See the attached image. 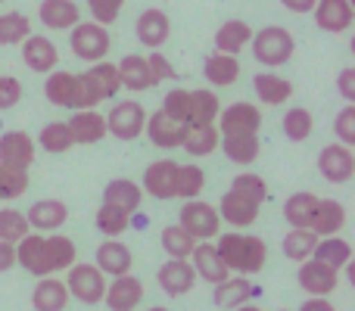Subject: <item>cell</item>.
I'll return each mask as SVG.
<instances>
[{"mask_svg":"<svg viewBox=\"0 0 355 311\" xmlns=\"http://www.w3.org/2000/svg\"><path fill=\"white\" fill-rule=\"evenodd\" d=\"M318 199L321 196H315V193H293L287 202H284V218H287V224L290 227H309L312 224V215H315V208H318Z\"/></svg>","mask_w":355,"mask_h":311,"instance_id":"cell-38","label":"cell"},{"mask_svg":"<svg viewBox=\"0 0 355 311\" xmlns=\"http://www.w3.org/2000/svg\"><path fill=\"white\" fill-rule=\"evenodd\" d=\"M94 224H97V231L103 233V237H122V233L128 231V224H131V215L122 212L119 206L100 202L97 215H94Z\"/></svg>","mask_w":355,"mask_h":311,"instance_id":"cell-41","label":"cell"},{"mask_svg":"<svg viewBox=\"0 0 355 311\" xmlns=\"http://www.w3.org/2000/svg\"><path fill=\"white\" fill-rule=\"evenodd\" d=\"M252 283H250V277H243V274H237V277H231L227 274L221 283H215V305L218 308H237V305H246V302L252 299Z\"/></svg>","mask_w":355,"mask_h":311,"instance_id":"cell-33","label":"cell"},{"mask_svg":"<svg viewBox=\"0 0 355 311\" xmlns=\"http://www.w3.org/2000/svg\"><path fill=\"white\" fill-rule=\"evenodd\" d=\"M252 91H256L259 103L265 106H281L293 97V85L287 78H281L277 72H259L252 78Z\"/></svg>","mask_w":355,"mask_h":311,"instance_id":"cell-32","label":"cell"},{"mask_svg":"<svg viewBox=\"0 0 355 311\" xmlns=\"http://www.w3.org/2000/svg\"><path fill=\"white\" fill-rule=\"evenodd\" d=\"M103 299L110 311H135L144 302V283L131 274L112 277V283H106Z\"/></svg>","mask_w":355,"mask_h":311,"instance_id":"cell-18","label":"cell"},{"mask_svg":"<svg viewBox=\"0 0 355 311\" xmlns=\"http://www.w3.org/2000/svg\"><path fill=\"white\" fill-rule=\"evenodd\" d=\"M78 262V249L69 237L56 233V237H44V233H25L16 243V265L25 268L35 277H50L60 274V271H69Z\"/></svg>","mask_w":355,"mask_h":311,"instance_id":"cell-1","label":"cell"},{"mask_svg":"<svg viewBox=\"0 0 355 311\" xmlns=\"http://www.w3.org/2000/svg\"><path fill=\"white\" fill-rule=\"evenodd\" d=\"M135 31H137V41H141L144 47L159 50L162 44L168 41V35H172V22H168L166 12L153 6V10H144V12H141V19H137Z\"/></svg>","mask_w":355,"mask_h":311,"instance_id":"cell-23","label":"cell"},{"mask_svg":"<svg viewBox=\"0 0 355 311\" xmlns=\"http://www.w3.org/2000/svg\"><path fill=\"white\" fill-rule=\"evenodd\" d=\"M231 311H262L259 305H250V302H246V305H237V308H231Z\"/></svg>","mask_w":355,"mask_h":311,"instance_id":"cell-58","label":"cell"},{"mask_svg":"<svg viewBox=\"0 0 355 311\" xmlns=\"http://www.w3.org/2000/svg\"><path fill=\"white\" fill-rule=\"evenodd\" d=\"M218 97L209 87H196L190 91V109H187V128H196V125H215L218 118Z\"/></svg>","mask_w":355,"mask_h":311,"instance_id":"cell-35","label":"cell"},{"mask_svg":"<svg viewBox=\"0 0 355 311\" xmlns=\"http://www.w3.org/2000/svg\"><path fill=\"white\" fill-rule=\"evenodd\" d=\"M252 41V25L243 19H227L218 31H215V50L218 53H231L237 56L240 50H246Z\"/></svg>","mask_w":355,"mask_h":311,"instance_id":"cell-31","label":"cell"},{"mask_svg":"<svg viewBox=\"0 0 355 311\" xmlns=\"http://www.w3.org/2000/svg\"><path fill=\"white\" fill-rule=\"evenodd\" d=\"M300 311H337V308H334L331 302H327V296H312V299L302 302Z\"/></svg>","mask_w":355,"mask_h":311,"instance_id":"cell-56","label":"cell"},{"mask_svg":"<svg viewBox=\"0 0 355 311\" xmlns=\"http://www.w3.org/2000/svg\"><path fill=\"white\" fill-rule=\"evenodd\" d=\"M37 143H41L47 153L60 156V153H69V150L75 147L72 141V131H69L66 122H50L41 128V134H37Z\"/></svg>","mask_w":355,"mask_h":311,"instance_id":"cell-43","label":"cell"},{"mask_svg":"<svg viewBox=\"0 0 355 311\" xmlns=\"http://www.w3.org/2000/svg\"><path fill=\"white\" fill-rule=\"evenodd\" d=\"M268 199V184L265 177L243 171L231 181V187L225 190L218 202V218L225 224H231L234 231H243V227L256 224L259 212H262V202Z\"/></svg>","mask_w":355,"mask_h":311,"instance_id":"cell-2","label":"cell"},{"mask_svg":"<svg viewBox=\"0 0 355 311\" xmlns=\"http://www.w3.org/2000/svg\"><path fill=\"white\" fill-rule=\"evenodd\" d=\"M147 311H168V308H162V305H153V308H147Z\"/></svg>","mask_w":355,"mask_h":311,"instance_id":"cell-59","label":"cell"},{"mask_svg":"<svg viewBox=\"0 0 355 311\" xmlns=\"http://www.w3.org/2000/svg\"><path fill=\"white\" fill-rule=\"evenodd\" d=\"M66 125H69V131H72V141L81 143V147L100 143L106 137V118L94 109H75Z\"/></svg>","mask_w":355,"mask_h":311,"instance_id":"cell-24","label":"cell"},{"mask_svg":"<svg viewBox=\"0 0 355 311\" xmlns=\"http://www.w3.org/2000/svg\"><path fill=\"white\" fill-rule=\"evenodd\" d=\"M144 125H147V109L137 100H122L106 116V131L119 141H137L144 134Z\"/></svg>","mask_w":355,"mask_h":311,"instance_id":"cell-9","label":"cell"},{"mask_svg":"<svg viewBox=\"0 0 355 311\" xmlns=\"http://www.w3.org/2000/svg\"><path fill=\"white\" fill-rule=\"evenodd\" d=\"M190 265H193L196 277H202L206 283H221L231 271H227V265L218 258V252H215V243L212 240H200V243L193 246V252H190Z\"/></svg>","mask_w":355,"mask_h":311,"instance_id":"cell-22","label":"cell"},{"mask_svg":"<svg viewBox=\"0 0 355 311\" xmlns=\"http://www.w3.org/2000/svg\"><path fill=\"white\" fill-rule=\"evenodd\" d=\"M116 72H119V85L128 87V91H150V87H156L153 75H150V66H147V56H141V53L122 56Z\"/></svg>","mask_w":355,"mask_h":311,"instance_id":"cell-27","label":"cell"},{"mask_svg":"<svg viewBox=\"0 0 355 311\" xmlns=\"http://www.w3.org/2000/svg\"><path fill=\"white\" fill-rule=\"evenodd\" d=\"M337 87H340V94H343V100L355 103V69L352 66L337 75Z\"/></svg>","mask_w":355,"mask_h":311,"instance_id":"cell-54","label":"cell"},{"mask_svg":"<svg viewBox=\"0 0 355 311\" xmlns=\"http://www.w3.org/2000/svg\"><path fill=\"white\" fill-rule=\"evenodd\" d=\"M19 100H22V81L16 75H0V112L19 106Z\"/></svg>","mask_w":355,"mask_h":311,"instance_id":"cell-52","label":"cell"},{"mask_svg":"<svg viewBox=\"0 0 355 311\" xmlns=\"http://www.w3.org/2000/svg\"><path fill=\"white\" fill-rule=\"evenodd\" d=\"M31 231L37 233H56L69 221V206L62 199H37L35 206L25 212Z\"/></svg>","mask_w":355,"mask_h":311,"instance_id":"cell-17","label":"cell"},{"mask_svg":"<svg viewBox=\"0 0 355 311\" xmlns=\"http://www.w3.org/2000/svg\"><path fill=\"white\" fill-rule=\"evenodd\" d=\"M69 305V290L66 281L50 277H37V287L31 290V308L35 311H66Z\"/></svg>","mask_w":355,"mask_h":311,"instance_id":"cell-26","label":"cell"},{"mask_svg":"<svg viewBox=\"0 0 355 311\" xmlns=\"http://www.w3.org/2000/svg\"><path fill=\"white\" fill-rule=\"evenodd\" d=\"M69 299H78L81 305H97L106 293V274L91 262H75L66 277Z\"/></svg>","mask_w":355,"mask_h":311,"instance_id":"cell-7","label":"cell"},{"mask_svg":"<svg viewBox=\"0 0 355 311\" xmlns=\"http://www.w3.org/2000/svg\"><path fill=\"white\" fill-rule=\"evenodd\" d=\"M94 265H97L106 277H122V274H131L135 256H131V249L122 243V240H106V243L97 246Z\"/></svg>","mask_w":355,"mask_h":311,"instance_id":"cell-21","label":"cell"},{"mask_svg":"<svg viewBox=\"0 0 355 311\" xmlns=\"http://www.w3.org/2000/svg\"><path fill=\"white\" fill-rule=\"evenodd\" d=\"M312 258L343 271V268H349V262H352V246L346 243L343 237H337V233H334V237H318V243H315V249H312Z\"/></svg>","mask_w":355,"mask_h":311,"instance_id":"cell-36","label":"cell"},{"mask_svg":"<svg viewBox=\"0 0 355 311\" xmlns=\"http://www.w3.org/2000/svg\"><path fill=\"white\" fill-rule=\"evenodd\" d=\"M218 147L234 165H252L262 153L259 134H218Z\"/></svg>","mask_w":355,"mask_h":311,"instance_id":"cell-34","label":"cell"},{"mask_svg":"<svg viewBox=\"0 0 355 311\" xmlns=\"http://www.w3.org/2000/svg\"><path fill=\"white\" fill-rule=\"evenodd\" d=\"M31 35V19L25 12H0V44L12 47Z\"/></svg>","mask_w":355,"mask_h":311,"instance_id":"cell-45","label":"cell"},{"mask_svg":"<svg viewBox=\"0 0 355 311\" xmlns=\"http://www.w3.org/2000/svg\"><path fill=\"white\" fill-rule=\"evenodd\" d=\"M44 97L53 106H62V109H75V75L72 72H47V81H44Z\"/></svg>","mask_w":355,"mask_h":311,"instance_id":"cell-37","label":"cell"},{"mask_svg":"<svg viewBox=\"0 0 355 311\" xmlns=\"http://www.w3.org/2000/svg\"><path fill=\"white\" fill-rule=\"evenodd\" d=\"M25 190H28V171H19V168H10V165H0V202L19 199Z\"/></svg>","mask_w":355,"mask_h":311,"instance_id":"cell-47","label":"cell"},{"mask_svg":"<svg viewBox=\"0 0 355 311\" xmlns=\"http://www.w3.org/2000/svg\"><path fill=\"white\" fill-rule=\"evenodd\" d=\"M178 165L175 159H159V162L147 165V171H144V187L153 199H178Z\"/></svg>","mask_w":355,"mask_h":311,"instance_id":"cell-14","label":"cell"},{"mask_svg":"<svg viewBox=\"0 0 355 311\" xmlns=\"http://www.w3.org/2000/svg\"><path fill=\"white\" fill-rule=\"evenodd\" d=\"M0 3H3V0H0Z\"/></svg>","mask_w":355,"mask_h":311,"instance_id":"cell-60","label":"cell"},{"mask_svg":"<svg viewBox=\"0 0 355 311\" xmlns=\"http://www.w3.org/2000/svg\"><path fill=\"white\" fill-rule=\"evenodd\" d=\"M122 91L119 72L112 62H94L87 72L75 75V109H94L103 100L116 97Z\"/></svg>","mask_w":355,"mask_h":311,"instance_id":"cell-4","label":"cell"},{"mask_svg":"<svg viewBox=\"0 0 355 311\" xmlns=\"http://www.w3.org/2000/svg\"><path fill=\"white\" fill-rule=\"evenodd\" d=\"M16 268V243H6V240H0V274L3 271Z\"/></svg>","mask_w":355,"mask_h":311,"instance_id":"cell-55","label":"cell"},{"mask_svg":"<svg viewBox=\"0 0 355 311\" xmlns=\"http://www.w3.org/2000/svg\"><path fill=\"white\" fill-rule=\"evenodd\" d=\"M22 60H25V66H28L31 72L47 75V72H53L56 62H60V50H56V44L50 41V37L28 35L22 41Z\"/></svg>","mask_w":355,"mask_h":311,"instance_id":"cell-20","label":"cell"},{"mask_svg":"<svg viewBox=\"0 0 355 311\" xmlns=\"http://www.w3.org/2000/svg\"><path fill=\"white\" fill-rule=\"evenodd\" d=\"M215 128H218V134H259L262 112H259L256 103H246V100L221 106L218 118H215Z\"/></svg>","mask_w":355,"mask_h":311,"instance_id":"cell-10","label":"cell"},{"mask_svg":"<svg viewBox=\"0 0 355 311\" xmlns=\"http://www.w3.org/2000/svg\"><path fill=\"white\" fill-rule=\"evenodd\" d=\"M346 227V206L340 199H318V208L312 215L309 231H315L318 237H334Z\"/></svg>","mask_w":355,"mask_h":311,"instance_id":"cell-29","label":"cell"},{"mask_svg":"<svg viewBox=\"0 0 355 311\" xmlns=\"http://www.w3.org/2000/svg\"><path fill=\"white\" fill-rule=\"evenodd\" d=\"M318 0H281V6H287L290 12H312V6Z\"/></svg>","mask_w":355,"mask_h":311,"instance_id":"cell-57","label":"cell"},{"mask_svg":"<svg viewBox=\"0 0 355 311\" xmlns=\"http://www.w3.org/2000/svg\"><path fill=\"white\" fill-rule=\"evenodd\" d=\"M215 252L218 258L227 265V271H237V274L250 277L259 274L268 262V246L262 237H250L243 231H227L225 237L215 240Z\"/></svg>","mask_w":355,"mask_h":311,"instance_id":"cell-3","label":"cell"},{"mask_svg":"<svg viewBox=\"0 0 355 311\" xmlns=\"http://www.w3.org/2000/svg\"><path fill=\"white\" fill-rule=\"evenodd\" d=\"M334 134L340 137L337 143H346V147H355V106H343L337 112V122H334Z\"/></svg>","mask_w":355,"mask_h":311,"instance_id":"cell-50","label":"cell"},{"mask_svg":"<svg viewBox=\"0 0 355 311\" xmlns=\"http://www.w3.org/2000/svg\"><path fill=\"white\" fill-rule=\"evenodd\" d=\"M31 162H35V141H31V134H25V131L0 134V165L28 171Z\"/></svg>","mask_w":355,"mask_h":311,"instance_id":"cell-16","label":"cell"},{"mask_svg":"<svg viewBox=\"0 0 355 311\" xmlns=\"http://www.w3.org/2000/svg\"><path fill=\"white\" fill-rule=\"evenodd\" d=\"M144 134L150 137V143H153V147L175 150V147H181L184 134H187V125H184V122H175V118H168L166 112L159 109V112H153V116H147Z\"/></svg>","mask_w":355,"mask_h":311,"instance_id":"cell-19","label":"cell"},{"mask_svg":"<svg viewBox=\"0 0 355 311\" xmlns=\"http://www.w3.org/2000/svg\"><path fill=\"white\" fill-rule=\"evenodd\" d=\"M315 243H318V233L315 231H309V227H290V233L284 237L281 249L290 262H306V258H312Z\"/></svg>","mask_w":355,"mask_h":311,"instance_id":"cell-39","label":"cell"},{"mask_svg":"<svg viewBox=\"0 0 355 311\" xmlns=\"http://www.w3.org/2000/svg\"><path fill=\"white\" fill-rule=\"evenodd\" d=\"M125 0H87V10H91L94 22L100 25H112L119 19V12H122Z\"/></svg>","mask_w":355,"mask_h":311,"instance_id":"cell-51","label":"cell"},{"mask_svg":"<svg viewBox=\"0 0 355 311\" xmlns=\"http://www.w3.org/2000/svg\"><path fill=\"white\" fill-rule=\"evenodd\" d=\"M178 224H181L184 231H187L190 237L196 240V243H200V240L218 237V231H221L218 208L209 206V202H202V199H187V202H184Z\"/></svg>","mask_w":355,"mask_h":311,"instance_id":"cell-8","label":"cell"},{"mask_svg":"<svg viewBox=\"0 0 355 311\" xmlns=\"http://www.w3.org/2000/svg\"><path fill=\"white\" fill-rule=\"evenodd\" d=\"M312 16L321 31H327V35H343L355 22V6H352V0H318V3L312 6Z\"/></svg>","mask_w":355,"mask_h":311,"instance_id":"cell-13","label":"cell"},{"mask_svg":"<svg viewBox=\"0 0 355 311\" xmlns=\"http://www.w3.org/2000/svg\"><path fill=\"white\" fill-rule=\"evenodd\" d=\"M37 16L50 31H69L72 25L81 22V10L75 0H41Z\"/></svg>","mask_w":355,"mask_h":311,"instance_id":"cell-25","label":"cell"},{"mask_svg":"<svg viewBox=\"0 0 355 311\" xmlns=\"http://www.w3.org/2000/svg\"><path fill=\"white\" fill-rule=\"evenodd\" d=\"M181 147L187 150L190 156H209L218 150V128L215 125H196V128H187Z\"/></svg>","mask_w":355,"mask_h":311,"instance_id":"cell-40","label":"cell"},{"mask_svg":"<svg viewBox=\"0 0 355 311\" xmlns=\"http://www.w3.org/2000/svg\"><path fill=\"white\" fill-rule=\"evenodd\" d=\"M69 47H72V53L78 56V60L100 62V60H106V53H110L112 37H110V31H106V25L78 22L69 28Z\"/></svg>","mask_w":355,"mask_h":311,"instance_id":"cell-6","label":"cell"},{"mask_svg":"<svg viewBox=\"0 0 355 311\" xmlns=\"http://www.w3.org/2000/svg\"><path fill=\"white\" fill-rule=\"evenodd\" d=\"M31 227H28V221H25V212H19V208H0V240L19 243Z\"/></svg>","mask_w":355,"mask_h":311,"instance_id":"cell-48","label":"cell"},{"mask_svg":"<svg viewBox=\"0 0 355 311\" xmlns=\"http://www.w3.org/2000/svg\"><path fill=\"white\" fill-rule=\"evenodd\" d=\"M250 50H252V56H256V62H262L265 69H277L293 60L296 41L284 25H265V28L252 31Z\"/></svg>","mask_w":355,"mask_h":311,"instance_id":"cell-5","label":"cell"},{"mask_svg":"<svg viewBox=\"0 0 355 311\" xmlns=\"http://www.w3.org/2000/svg\"><path fill=\"white\" fill-rule=\"evenodd\" d=\"M281 311H284V308H281Z\"/></svg>","mask_w":355,"mask_h":311,"instance_id":"cell-61","label":"cell"},{"mask_svg":"<svg viewBox=\"0 0 355 311\" xmlns=\"http://www.w3.org/2000/svg\"><path fill=\"white\" fill-rule=\"evenodd\" d=\"M296 283H300L309 296H331L334 290L340 287V271L318 262V258H306V262H300Z\"/></svg>","mask_w":355,"mask_h":311,"instance_id":"cell-12","label":"cell"},{"mask_svg":"<svg viewBox=\"0 0 355 311\" xmlns=\"http://www.w3.org/2000/svg\"><path fill=\"white\" fill-rule=\"evenodd\" d=\"M156 281H159L162 293L172 296V299H181L190 290L196 287V271L187 258H168L159 271H156Z\"/></svg>","mask_w":355,"mask_h":311,"instance_id":"cell-15","label":"cell"},{"mask_svg":"<svg viewBox=\"0 0 355 311\" xmlns=\"http://www.w3.org/2000/svg\"><path fill=\"white\" fill-rule=\"evenodd\" d=\"M141 199H144V190H141V184H135L131 177H112L103 187V202L119 206L128 215H135L137 208H141Z\"/></svg>","mask_w":355,"mask_h":311,"instance_id":"cell-30","label":"cell"},{"mask_svg":"<svg viewBox=\"0 0 355 311\" xmlns=\"http://www.w3.org/2000/svg\"><path fill=\"white\" fill-rule=\"evenodd\" d=\"M312 128H315V118L306 106H293L290 112H284V134H287V141H293V143L309 141Z\"/></svg>","mask_w":355,"mask_h":311,"instance_id":"cell-44","label":"cell"},{"mask_svg":"<svg viewBox=\"0 0 355 311\" xmlns=\"http://www.w3.org/2000/svg\"><path fill=\"white\" fill-rule=\"evenodd\" d=\"M202 78L209 81L212 87H231L234 81L240 78V62L237 56L231 53H209L206 60H202Z\"/></svg>","mask_w":355,"mask_h":311,"instance_id":"cell-28","label":"cell"},{"mask_svg":"<svg viewBox=\"0 0 355 311\" xmlns=\"http://www.w3.org/2000/svg\"><path fill=\"white\" fill-rule=\"evenodd\" d=\"M147 66H150V75H153V81H156V85H159V81L175 78V69H172V62H168L166 56L159 53V50H150V56H147Z\"/></svg>","mask_w":355,"mask_h":311,"instance_id":"cell-53","label":"cell"},{"mask_svg":"<svg viewBox=\"0 0 355 311\" xmlns=\"http://www.w3.org/2000/svg\"><path fill=\"white\" fill-rule=\"evenodd\" d=\"M159 243H162V249H166L168 258H190V252H193L196 240L190 237V233L184 231L181 224H168V227H162Z\"/></svg>","mask_w":355,"mask_h":311,"instance_id":"cell-42","label":"cell"},{"mask_svg":"<svg viewBox=\"0 0 355 311\" xmlns=\"http://www.w3.org/2000/svg\"><path fill=\"white\" fill-rule=\"evenodd\" d=\"M187 109H190V91L187 87H172L166 94V100H162V112L168 118H175V122L187 125Z\"/></svg>","mask_w":355,"mask_h":311,"instance_id":"cell-49","label":"cell"},{"mask_svg":"<svg viewBox=\"0 0 355 311\" xmlns=\"http://www.w3.org/2000/svg\"><path fill=\"white\" fill-rule=\"evenodd\" d=\"M202 187H206V171L200 165H178V199H196Z\"/></svg>","mask_w":355,"mask_h":311,"instance_id":"cell-46","label":"cell"},{"mask_svg":"<svg viewBox=\"0 0 355 311\" xmlns=\"http://www.w3.org/2000/svg\"><path fill=\"white\" fill-rule=\"evenodd\" d=\"M318 171L327 184H349L355 175V153L346 143H327L318 153Z\"/></svg>","mask_w":355,"mask_h":311,"instance_id":"cell-11","label":"cell"}]
</instances>
